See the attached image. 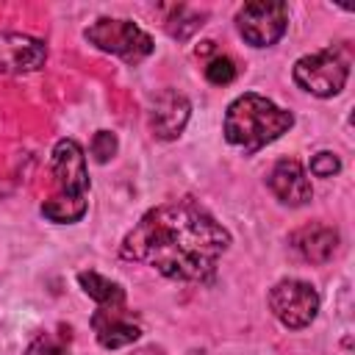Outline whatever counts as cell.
I'll return each mask as SVG.
<instances>
[{
	"label": "cell",
	"instance_id": "6da1fadb",
	"mask_svg": "<svg viewBox=\"0 0 355 355\" xmlns=\"http://www.w3.org/2000/svg\"><path fill=\"white\" fill-rule=\"evenodd\" d=\"M230 247V233L191 197L150 208L122 239L125 261L147 263L172 280H208Z\"/></svg>",
	"mask_w": 355,
	"mask_h": 355
},
{
	"label": "cell",
	"instance_id": "3957f363",
	"mask_svg": "<svg viewBox=\"0 0 355 355\" xmlns=\"http://www.w3.org/2000/svg\"><path fill=\"white\" fill-rule=\"evenodd\" d=\"M86 39L89 44H94L103 53L119 55L125 64H141L153 50V39L147 31H141L136 22L130 19H111V17H100L97 22H92L86 28Z\"/></svg>",
	"mask_w": 355,
	"mask_h": 355
},
{
	"label": "cell",
	"instance_id": "30bf717a",
	"mask_svg": "<svg viewBox=\"0 0 355 355\" xmlns=\"http://www.w3.org/2000/svg\"><path fill=\"white\" fill-rule=\"evenodd\" d=\"M272 194L286 202V205H305L311 197H313V189H311V180H308V172L302 169L300 161L294 158H283L272 166L269 178H266Z\"/></svg>",
	"mask_w": 355,
	"mask_h": 355
},
{
	"label": "cell",
	"instance_id": "9c48e42d",
	"mask_svg": "<svg viewBox=\"0 0 355 355\" xmlns=\"http://www.w3.org/2000/svg\"><path fill=\"white\" fill-rule=\"evenodd\" d=\"M189 114H191L189 100L175 89H166L155 97V103L150 108V128L158 139L172 141L183 133V128L189 122Z\"/></svg>",
	"mask_w": 355,
	"mask_h": 355
},
{
	"label": "cell",
	"instance_id": "8fae6325",
	"mask_svg": "<svg viewBox=\"0 0 355 355\" xmlns=\"http://www.w3.org/2000/svg\"><path fill=\"white\" fill-rule=\"evenodd\" d=\"M92 330H94L97 341L105 349L128 347L141 336V327L128 316L125 305H119V308H97L92 313Z\"/></svg>",
	"mask_w": 355,
	"mask_h": 355
},
{
	"label": "cell",
	"instance_id": "2e32d148",
	"mask_svg": "<svg viewBox=\"0 0 355 355\" xmlns=\"http://www.w3.org/2000/svg\"><path fill=\"white\" fill-rule=\"evenodd\" d=\"M205 78H208L211 83H216V86L230 83V80L236 78V64H233V58H227V55H214V58L205 64Z\"/></svg>",
	"mask_w": 355,
	"mask_h": 355
},
{
	"label": "cell",
	"instance_id": "5b68a950",
	"mask_svg": "<svg viewBox=\"0 0 355 355\" xmlns=\"http://www.w3.org/2000/svg\"><path fill=\"white\" fill-rule=\"evenodd\" d=\"M269 308L275 319L288 330H302L316 319L319 311V294L311 283L286 277L272 286L269 291Z\"/></svg>",
	"mask_w": 355,
	"mask_h": 355
},
{
	"label": "cell",
	"instance_id": "e0dca14e",
	"mask_svg": "<svg viewBox=\"0 0 355 355\" xmlns=\"http://www.w3.org/2000/svg\"><path fill=\"white\" fill-rule=\"evenodd\" d=\"M89 150H92V158L97 164H108L116 155V136L111 130H97L92 144H89Z\"/></svg>",
	"mask_w": 355,
	"mask_h": 355
},
{
	"label": "cell",
	"instance_id": "ba28073f",
	"mask_svg": "<svg viewBox=\"0 0 355 355\" xmlns=\"http://www.w3.org/2000/svg\"><path fill=\"white\" fill-rule=\"evenodd\" d=\"M47 61V44L25 33L0 31V75H25L42 69Z\"/></svg>",
	"mask_w": 355,
	"mask_h": 355
},
{
	"label": "cell",
	"instance_id": "277c9868",
	"mask_svg": "<svg viewBox=\"0 0 355 355\" xmlns=\"http://www.w3.org/2000/svg\"><path fill=\"white\" fill-rule=\"evenodd\" d=\"M347 78H349V61L333 47L302 55L294 64V83L300 89H305L308 94H313V97L338 94L344 89Z\"/></svg>",
	"mask_w": 355,
	"mask_h": 355
},
{
	"label": "cell",
	"instance_id": "7a4b0ae2",
	"mask_svg": "<svg viewBox=\"0 0 355 355\" xmlns=\"http://www.w3.org/2000/svg\"><path fill=\"white\" fill-rule=\"evenodd\" d=\"M291 125H294L291 111L275 105L263 94L244 92L227 105L222 130H225V139L233 147H241L247 155H252L261 147L280 139Z\"/></svg>",
	"mask_w": 355,
	"mask_h": 355
},
{
	"label": "cell",
	"instance_id": "5bb4252c",
	"mask_svg": "<svg viewBox=\"0 0 355 355\" xmlns=\"http://www.w3.org/2000/svg\"><path fill=\"white\" fill-rule=\"evenodd\" d=\"M42 214L50 219V222H58V225H72L78 219H83L86 214V200H69V197H50L42 202Z\"/></svg>",
	"mask_w": 355,
	"mask_h": 355
},
{
	"label": "cell",
	"instance_id": "8992f818",
	"mask_svg": "<svg viewBox=\"0 0 355 355\" xmlns=\"http://www.w3.org/2000/svg\"><path fill=\"white\" fill-rule=\"evenodd\" d=\"M239 33L252 47H272L288 28V6L280 0H252L236 14Z\"/></svg>",
	"mask_w": 355,
	"mask_h": 355
},
{
	"label": "cell",
	"instance_id": "7c38bea8",
	"mask_svg": "<svg viewBox=\"0 0 355 355\" xmlns=\"http://www.w3.org/2000/svg\"><path fill=\"white\" fill-rule=\"evenodd\" d=\"M291 247L311 263H324L333 258L336 247H338V233L322 222H313V225H305L300 230L291 233Z\"/></svg>",
	"mask_w": 355,
	"mask_h": 355
},
{
	"label": "cell",
	"instance_id": "9a60e30c",
	"mask_svg": "<svg viewBox=\"0 0 355 355\" xmlns=\"http://www.w3.org/2000/svg\"><path fill=\"white\" fill-rule=\"evenodd\" d=\"M69 330H61V336H53V333H39L31 344H28V349H25V355H67V336Z\"/></svg>",
	"mask_w": 355,
	"mask_h": 355
},
{
	"label": "cell",
	"instance_id": "52a82bcc",
	"mask_svg": "<svg viewBox=\"0 0 355 355\" xmlns=\"http://www.w3.org/2000/svg\"><path fill=\"white\" fill-rule=\"evenodd\" d=\"M53 178L58 183V194L69 200H86L89 194V172H86V155L83 147L75 139H61L53 147L50 158Z\"/></svg>",
	"mask_w": 355,
	"mask_h": 355
},
{
	"label": "cell",
	"instance_id": "4fadbf2b",
	"mask_svg": "<svg viewBox=\"0 0 355 355\" xmlns=\"http://www.w3.org/2000/svg\"><path fill=\"white\" fill-rule=\"evenodd\" d=\"M78 283L100 308H119V305H125V288L119 283L97 275V272H80Z\"/></svg>",
	"mask_w": 355,
	"mask_h": 355
},
{
	"label": "cell",
	"instance_id": "ac0fdd59",
	"mask_svg": "<svg viewBox=\"0 0 355 355\" xmlns=\"http://www.w3.org/2000/svg\"><path fill=\"white\" fill-rule=\"evenodd\" d=\"M338 169H341V161L330 150H322L311 158V175H316V178H333Z\"/></svg>",
	"mask_w": 355,
	"mask_h": 355
}]
</instances>
